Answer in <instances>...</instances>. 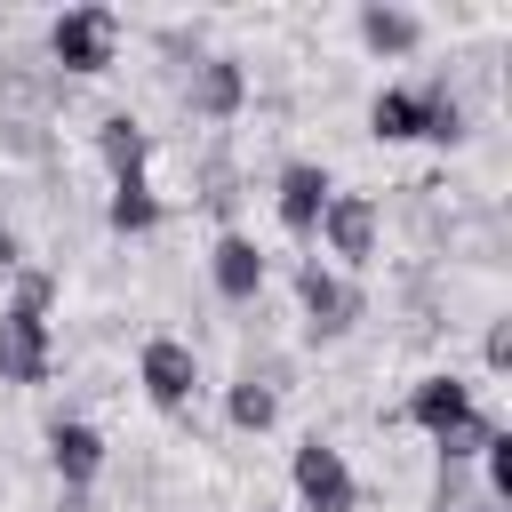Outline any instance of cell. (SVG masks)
<instances>
[{
  "mask_svg": "<svg viewBox=\"0 0 512 512\" xmlns=\"http://www.w3.org/2000/svg\"><path fill=\"white\" fill-rule=\"evenodd\" d=\"M48 56H56L64 72H104V64L120 56V16H112V8H64V16L48 24Z\"/></svg>",
  "mask_w": 512,
  "mask_h": 512,
  "instance_id": "cell-1",
  "label": "cell"
},
{
  "mask_svg": "<svg viewBox=\"0 0 512 512\" xmlns=\"http://www.w3.org/2000/svg\"><path fill=\"white\" fill-rule=\"evenodd\" d=\"M296 304H304V328H312L320 344L352 336V320H360V288H352V280H336L320 256H312V264H296Z\"/></svg>",
  "mask_w": 512,
  "mask_h": 512,
  "instance_id": "cell-2",
  "label": "cell"
},
{
  "mask_svg": "<svg viewBox=\"0 0 512 512\" xmlns=\"http://www.w3.org/2000/svg\"><path fill=\"white\" fill-rule=\"evenodd\" d=\"M288 480H296V504H304V512H352V504H360V488H352V464H344V456H336L320 432L296 448Z\"/></svg>",
  "mask_w": 512,
  "mask_h": 512,
  "instance_id": "cell-3",
  "label": "cell"
},
{
  "mask_svg": "<svg viewBox=\"0 0 512 512\" xmlns=\"http://www.w3.org/2000/svg\"><path fill=\"white\" fill-rule=\"evenodd\" d=\"M56 352H48V312L8 304L0 312V384H48Z\"/></svg>",
  "mask_w": 512,
  "mask_h": 512,
  "instance_id": "cell-4",
  "label": "cell"
},
{
  "mask_svg": "<svg viewBox=\"0 0 512 512\" xmlns=\"http://www.w3.org/2000/svg\"><path fill=\"white\" fill-rule=\"evenodd\" d=\"M136 384H144V400H152V408H184V400H192V384H200L192 344H184V336H152V344L136 352Z\"/></svg>",
  "mask_w": 512,
  "mask_h": 512,
  "instance_id": "cell-5",
  "label": "cell"
},
{
  "mask_svg": "<svg viewBox=\"0 0 512 512\" xmlns=\"http://www.w3.org/2000/svg\"><path fill=\"white\" fill-rule=\"evenodd\" d=\"M328 192H336V184H328V168H320V160H288V168H280V192H272V208H280V224H288L296 240H312V232H320V208H328Z\"/></svg>",
  "mask_w": 512,
  "mask_h": 512,
  "instance_id": "cell-6",
  "label": "cell"
},
{
  "mask_svg": "<svg viewBox=\"0 0 512 512\" xmlns=\"http://www.w3.org/2000/svg\"><path fill=\"white\" fill-rule=\"evenodd\" d=\"M320 232H328V248H336L344 264H368V256H376V200H368V192H328Z\"/></svg>",
  "mask_w": 512,
  "mask_h": 512,
  "instance_id": "cell-7",
  "label": "cell"
},
{
  "mask_svg": "<svg viewBox=\"0 0 512 512\" xmlns=\"http://www.w3.org/2000/svg\"><path fill=\"white\" fill-rule=\"evenodd\" d=\"M184 104H192L200 120H232V112L248 104V72H240V56H200V64H192Z\"/></svg>",
  "mask_w": 512,
  "mask_h": 512,
  "instance_id": "cell-8",
  "label": "cell"
},
{
  "mask_svg": "<svg viewBox=\"0 0 512 512\" xmlns=\"http://www.w3.org/2000/svg\"><path fill=\"white\" fill-rule=\"evenodd\" d=\"M208 280H216L224 304H248V296L264 288V248H256L248 232H224V240L208 248Z\"/></svg>",
  "mask_w": 512,
  "mask_h": 512,
  "instance_id": "cell-9",
  "label": "cell"
},
{
  "mask_svg": "<svg viewBox=\"0 0 512 512\" xmlns=\"http://www.w3.org/2000/svg\"><path fill=\"white\" fill-rule=\"evenodd\" d=\"M48 464H56V480H64V488H88V480L104 472V432H96V424L56 416V424H48Z\"/></svg>",
  "mask_w": 512,
  "mask_h": 512,
  "instance_id": "cell-10",
  "label": "cell"
},
{
  "mask_svg": "<svg viewBox=\"0 0 512 512\" xmlns=\"http://www.w3.org/2000/svg\"><path fill=\"white\" fill-rule=\"evenodd\" d=\"M472 416V384L464 376H424L416 392H408V424H424L432 440L448 432V424H464Z\"/></svg>",
  "mask_w": 512,
  "mask_h": 512,
  "instance_id": "cell-11",
  "label": "cell"
},
{
  "mask_svg": "<svg viewBox=\"0 0 512 512\" xmlns=\"http://www.w3.org/2000/svg\"><path fill=\"white\" fill-rule=\"evenodd\" d=\"M96 152H104V168H112V184H120V176H144V160H152V136H144V120H128V112H104V128H96Z\"/></svg>",
  "mask_w": 512,
  "mask_h": 512,
  "instance_id": "cell-12",
  "label": "cell"
},
{
  "mask_svg": "<svg viewBox=\"0 0 512 512\" xmlns=\"http://www.w3.org/2000/svg\"><path fill=\"white\" fill-rule=\"evenodd\" d=\"M360 40H368L376 56H408V48L424 40V16H408V8H384V0H368V8H360Z\"/></svg>",
  "mask_w": 512,
  "mask_h": 512,
  "instance_id": "cell-13",
  "label": "cell"
},
{
  "mask_svg": "<svg viewBox=\"0 0 512 512\" xmlns=\"http://www.w3.org/2000/svg\"><path fill=\"white\" fill-rule=\"evenodd\" d=\"M368 128H376L384 144H408V136H424V104H416V88H376V104H368Z\"/></svg>",
  "mask_w": 512,
  "mask_h": 512,
  "instance_id": "cell-14",
  "label": "cell"
},
{
  "mask_svg": "<svg viewBox=\"0 0 512 512\" xmlns=\"http://www.w3.org/2000/svg\"><path fill=\"white\" fill-rule=\"evenodd\" d=\"M104 216H112V232H152V224H160L168 208H160V192H152L144 176H120V184H112V208H104Z\"/></svg>",
  "mask_w": 512,
  "mask_h": 512,
  "instance_id": "cell-15",
  "label": "cell"
},
{
  "mask_svg": "<svg viewBox=\"0 0 512 512\" xmlns=\"http://www.w3.org/2000/svg\"><path fill=\"white\" fill-rule=\"evenodd\" d=\"M416 104H424V136H432V144H464V104H456L448 80H424Z\"/></svg>",
  "mask_w": 512,
  "mask_h": 512,
  "instance_id": "cell-16",
  "label": "cell"
},
{
  "mask_svg": "<svg viewBox=\"0 0 512 512\" xmlns=\"http://www.w3.org/2000/svg\"><path fill=\"white\" fill-rule=\"evenodd\" d=\"M224 416H232L240 432H272L280 392H272V384H256V376H240V384H232V400H224Z\"/></svg>",
  "mask_w": 512,
  "mask_h": 512,
  "instance_id": "cell-17",
  "label": "cell"
},
{
  "mask_svg": "<svg viewBox=\"0 0 512 512\" xmlns=\"http://www.w3.org/2000/svg\"><path fill=\"white\" fill-rule=\"evenodd\" d=\"M496 432H504V424H496V416H480V408H472V416H464V424H448V432H440V464H456V472H464V464H472V456H480V448H488V440H496Z\"/></svg>",
  "mask_w": 512,
  "mask_h": 512,
  "instance_id": "cell-18",
  "label": "cell"
},
{
  "mask_svg": "<svg viewBox=\"0 0 512 512\" xmlns=\"http://www.w3.org/2000/svg\"><path fill=\"white\" fill-rule=\"evenodd\" d=\"M480 464H488V504H512V432H496L480 448Z\"/></svg>",
  "mask_w": 512,
  "mask_h": 512,
  "instance_id": "cell-19",
  "label": "cell"
},
{
  "mask_svg": "<svg viewBox=\"0 0 512 512\" xmlns=\"http://www.w3.org/2000/svg\"><path fill=\"white\" fill-rule=\"evenodd\" d=\"M48 296H56V280H48V272H16V304L48 312Z\"/></svg>",
  "mask_w": 512,
  "mask_h": 512,
  "instance_id": "cell-20",
  "label": "cell"
},
{
  "mask_svg": "<svg viewBox=\"0 0 512 512\" xmlns=\"http://www.w3.org/2000/svg\"><path fill=\"white\" fill-rule=\"evenodd\" d=\"M488 368H496V376L512 368V320H496V328H488Z\"/></svg>",
  "mask_w": 512,
  "mask_h": 512,
  "instance_id": "cell-21",
  "label": "cell"
},
{
  "mask_svg": "<svg viewBox=\"0 0 512 512\" xmlns=\"http://www.w3.org/2000/svg\"><path fill=\"white\" fill-rule=\"evenodd\" d=\"M16 264H24V248H16V232L0 224V272H16Z\"/></svg>",
  "mask_w": 512,
  "mask_h": 512,
  "instance_id": "cell-22",
  "label": "cell"
},
{
  "mask_svg": "<svg viewBox=\"0 0 512 512\" xmlns=\"http://www.w3.org/2000/svg\"><path fill=\"white\" fill-rule=\"evenodd\" d=\"M472 512H504V504H472Z\"/></svg>",
  "mask_w": 512,
  "mask_h": 512,
  "instance_id": "cell-23",
  "label": "cell"
},
{
  "mask_svg": "<svg viewBox=\"0 0 512 512\" xmlns=\"http://www.w3.org/2000/svg\"><path fill=\"white\" fill-rule=\"evenodd\" d=\"M256 512H264V504H256Z\"/></svg>",
  "mask_w": 512,
  "mask_h": 512,
  "instance_id": "cell-24",
  "label": "cell"
}]
</instances>
